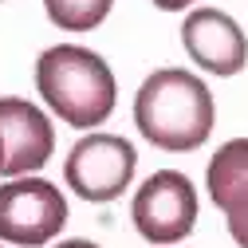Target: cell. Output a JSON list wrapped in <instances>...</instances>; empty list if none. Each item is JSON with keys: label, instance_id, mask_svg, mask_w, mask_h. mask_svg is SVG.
Returning <instances> with one entry per match:
<instances>
[{"label": "cell", "instance_id": "obj_7", "mask_svg": "<svg viewBox=\"0 0 248 248\" xmlns=\"http://www.w3.org/2000/svg\"><path fill=\"white\" fill-rule=\"evenodd\" d=\"M0 138H4V177H24L40 170L51 150H55V130L47 114L28 103V99H0Z\"/></svg>", "mask_w": 248, "mask_h": 248}, {"label": "cell", "instance_id": "obj_4", "mask_svg": "<svg viewBox=\"0 0 248 248\" xmlns=\"http://www.w3.org/2000/svg\"><path fill=\"white\" fill-rule=\"evenodd\" d=\"M130 217H134L138 236L150 240V244L185 240L197 225V189H193V181L185 173H177V170H158L154 177H146V185H138Z\"/></svg>", "mask_w": 248, "mask_h": 248}, {"label": "cell", "instance_id": "obj_2", "mask_svg": "<svg viewBox=\"0 0 248 248\" xmlns=\"http://www.w3.org/2000/svg\"><path fill=\"white\" fill-rule=\"evenodd\" d=\"M36 87L51 114H59L67 126H99L114 114L118 87L107 59L75 44H55L36 59Z\"/></svg>", "mask_w": 248, "mask_h": 248}, {"label": "cell", "instance_id": "obj_6", "mask_svg": "<svg viewBox=\"0 0 248 248\" xmlns=\"http://www.w3.org/2000/svg\"><path fill=\"white\" fill-rule=\"evenodd\" d=\"M181 44L209 75H236L248 63V40L240 24L221 8H197L181 24Z\"/></svg>", "mask_w": 248, "mask_h": 248}, {"label": "cell", "instance_id": "obj_9", "mask_svg": "<svg viewBox=\"0 0 248 248\" xmlns=\"http://www.w3.org/2000/svg\"><path fill=\"white\" fill-rule=\"evenodd\" d=\"M110 4L114 0H44L51 24L63 28V32H91V28H99L107 20Z\"/></svg>", "mask_w": 248, "mask_h": 248}, {"label": "cell", "instance_id": "obj_3", "mask_svg": "<svg viewBox=\"0 0 248 248\" xmlns=\"http://www.w3.org/2000/svg\"><path fill=\"white\" fill-rule=\"evenodd\" d=\"M67 225V201L44 177H8L0 185V240L40 248Z\"/></svg>", "mask_w": 248, "mask_h": 248}, {"label": "cell", "instance_id": "obj_8", "mask_svg": "<svg viewBox=\"0 0 248 248\" xmlns=\"http://www.w3.org/2000/svg\"><path fill=\"white\" fill-rule=\"evenodd\" d=\"M209 201L225 213L229 236L248 248V138H232L209 158Z\"/></svg>", "mask_w": 248, "mask_h": 248}, {"label": "cell", "instance_id": "obj_10", "mask_svg": "<svg viewBox=\"0 0 248 248\" xmlns=\"http://www.w3.org/2000/svg\"><path fill=\"white\" fill-rule=\"evenodd\" d=\"M154 4H158L162 12H177V8H189L193 0H154Z\"/></svg>", "mask_w": 248, "mask_h": 248}, {"label": "cell", "instance_id": "obj_11", "mask_svg": "<svg viewBox=\"0 0 248 248\" xmlns=\"http://www.w3.org/2000/svg\"><path fill=\"white\" fill-rule=\"evenodd\" d=\"M55 248H99V244H91V240H63V244H55Z\"/></svg>", "mask_w": 248, "mask_h": 248}, {"label": "cell", "instance_id": "obj_1", "mask_svg": "<svg viewBox=\"0 0 248 248\" xmlns=\"http://www.w3.org/2000/svg\"><path fill=\"white\" fill-rule=\"evenodd\" d=\"M217 122V107L209 87L181 71V67H162L154 71L134 99V126L150 146L166 154H189L197 150Z\"/></svg>", "mask_w": 248, "mask_h": 248}, {"label": "cell", "instance_id": "obj_12", "mask_svg": "<svg viewBox=\"0 0 248 248\" xmlns=\"http://www.w3.org/2000/svg\"><path fill=\"white\" fill-rule=\"evenodd\" d=\"M0 170H4V138H0Z\"/></svg>", "mask_w": 248, "mask_h": 248}, {"label": "cell", "instance_id": "obj_5", "mask_svg": "<svg viewBox=\"0 0 248 248\" xmlns=\"http://www.w3.org/2000/svg\"><path fill=\"white\" fill-rule=\"evenodd\" d=\"M134 166H138V154L122 134H87L71 146L63 177L83 201L103 205V201H114L130 185Z\"/></svg>", "mask_w": 248, "mask_h": 248}]
</instances>
